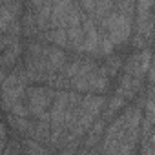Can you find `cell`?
I'll use <instances>...</instances> for the list:
<instances>
[{
    "label": "cell",
    "instance_id": "obj_1",
    "mask_svg": "<svg viewBox=\"0 0 155 155\" xmlns=\"http://www.w3.org/2000/svg\"><path fill=\"white\" fill-rule=\"evenodd\" d=\"M53 99H55V91L51 88H26L28 111L33 117H42L46 111H49Z\"/></svg>",
    "mask_w": 155,
    "mask_h": 155
},
{
    "label": "cell",
    "instance_id": "obj_2",
    "mask_svg": "<svg viewBox=\"0 0 155 155\" xmlns=\"http://www.w3.org/2000/svg\"><path fill=\"white\" fill-rule=\"evenodd\" d=\"M66 35H68V44H71V48H75L77 51H82V18H81L79 2L77 4L73 2L71 6L68 26H66Z\"/></svg>",
    "mask_w": 155,
    "mask_h": 155
},
{
    "label": "cell",
    "instance_id": "obj_3",
    "mask_svg": "<svg viewBox=\"0 0 155 155\" xmlns=\"http://www.w3.org/2000/svg\"><path fill=\"white\" fill-rule=\"evenodd\" d=\"M20 53H22V44H20V40H17L13 46H9V48L4 51L2 57H0V68L6 69V68L13 66V64L17 62V58L20 57Z\"/></svg>",
    "mask_w": 155,
    "mask_h": 155
},
{
    "label": "cell",
    "instance_id": "obj_4",
    "mask_svg": "<svg viewBox=\"0 0 155 155\" xmlns=\"http://www.w3.org/2000/svg\"><path fill=\"white\" fill-rule=\"evenodd\" d=\"M106 111H104V120L106 119H111V115H115L119 110H122L126 106V97L122 95V91L117 88V91L113 93V97L110 99V102H106Z\"/></svg>",
    "mask_w": 155,
    "mask_h": 155
},
{
    "label": "cell",
    "instance_id": "obj_5",
    "mask_svg": "<svg viewBox=\"0 0 155 155\" xmlns=\"http://www.w3.org/2000/svg\"><path fill=\"white\" fill-rule=\"evenodd\" d=\"M24 146H26V155H51L40 142H37L33 139H26Z\"/></svg>",
    "mask_w": 155,
    "mask_h": 155
},
{
    "label": "cell",
    "instance_id": "obj_6",
    "mask_svg": "<svg viewBox=\"0 0 155 155\" xmlns=\"http://www.w3.org/2000/svg\"><path fill=\"white\" fill-rule=\"evenodd\" d=\"M120 66H122V58H120V57H117V55H113V57H110V58H108V62L102 66V69L106 71V75H108V77H110V75L113 77V75L119 71V68H120Z\"/></svg>",
    "mask_w": 155,
    "mask_h": 155
},
{
    "label": "cell",
    "instance_id": "obj_7",
    "mask_svg": "<svg viewBox=\"0 0 155 155\" xmlns=\"http://www.w3.org/2000/svg\"><path fill=\"white\" fill-rule=\"evenodd\" d=\"M2 155H20V144L17 140L6 142V148H4V153Z\"/></svg>",
    "mask_w": 155,
    "mask_h": 155
},
{
    "label": "cell",
    "instance_id": "obj_8",
    "mask_svg": "<svg viewBox=\"0 0 155 155\" xmlns=\"http://www.w3.org/2000/svg\"><path fill=\"white\" fill-rule=\"evenodd\" d=\"M77 150H79V140H71V142H68V144L62 146L60 155H73Z\"/></svg>",
    "mask_w": 155,
    "mask_h": 155
},
{
    "label": "cell",
    "instance_id": "obj_9",
    "mask_svg": "<svg viewBox=\"0 0 155 155\" xmlns=\"http://www.w3.org/2000/svg\"><path fill=\"white\" fill-rule=\"evenodd\" d=\"M6 142H8V133H6V126H4L2 122H0V155L4 153Z\"/></svg>",
    "mask_w": 155,
    "mask_h": 155
},
{
    "label": "cell",
    "instance_id": "obj_10",
    "mask_svg": "<svg viewBox=\"0 0 155 155\" xmlns=\"http://www.w3.org/2000/svg\"><path fill=\"white\" fill-rule=\"evenodd\" d=\"M90 155H99V151H97V150H91V151H90Z\"/></svg>",
    "mask_w": 155,
    "mask_h": 155
}]
</instances>
